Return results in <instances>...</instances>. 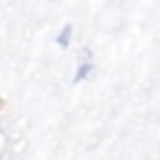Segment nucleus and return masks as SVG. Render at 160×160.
Masks as SVG:
<instances>
[{
  "label": "nucleus",
  "instance_id": "1",
  "mask_svg": "<svg viewBox=\"0 0 160 160\" xmlns=\"http://www.w3.org/2000/svg\"><path fill=\"white\" fill-rule=\"evenodd\" d=\"M92 70H95V62L90 60V58H85L82 62H78V68H75V75H72V80L75 82H85L90 75H92Z\"/></svg>",
  "mask_w": 160,
  "mask_h": 160
},
{
  "label": "nucleus",
  "instance_id": "2",
  "mask_svg": "<svg viewBox=\"0 0 160 160\" xmlns=\"http://www.w3.org/2000/svg\"><path fill=\"white\" fill-rule=\"evenodd\" d=\"M70 42H72V25H62V30L58 32V45L68 48Z\"/></svg>",
  "mask_w": 160,
  "mask_h": 160
}]
</instances>
